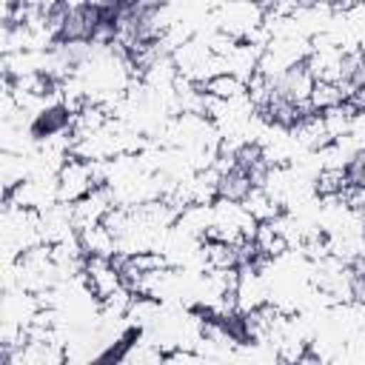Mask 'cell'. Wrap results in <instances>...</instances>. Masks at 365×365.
<instances>
[{
	"label": "cell",
	"instance_id": "cell-1",
	"mask_svg": "<svg viewBox=\"0 0 365 365\" xmlns=\"http://www.w3.org/2000/svg\"><path fill=\"white\" fill-rule=\"evenodd\" d=\"M348 182H354V185H365V151H359L354 160H351V165H348Z\"/></svg>",
	"mask_w": 365,
	"mask_h": 365
}]
</instances>
